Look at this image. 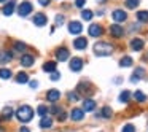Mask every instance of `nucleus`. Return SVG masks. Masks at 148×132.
<instances>
[{
	"label": "nucleus",
	"instance_id": "nucleus-1",
	"mask_svg": "<svg viewBox=\"0 0 148 132\" xmlns=\"http://www.w3.org/2000/svg\"><path fill=\"white\" fill-rule=\"evenodd\" d=\"M16 118L19 119L21 122H29L32 121L34 118V108L29 105H21L16 111Z\"/></svg>",
	"mask_w": 148,
	"mask_h": 132
},
{
	"label": "nucleus",
	"instance_id": "nucleus-2",
	"mask_svg": "<svg viewBox=\"0 0 148 132\" xmlns=\"http://www.w3.org/2000/svg\"><path fill=\"white\" fill-rule=\"evenodd\" d=\"M113 45L110 43H105V42H99L94 45V54L99 56V57H105V56H110L113 53Z\"/></svg>",
	"mask_w": 148,
	"mask_h": 132
},
{
	"label": "nucleus",
	"instance_id": "nucleus-3",
	"mask_svg": "<svg viewBox=\"0 0 148 132\" xmlns=\"http://www.w3.org/2000/svg\"><path fill=\"white\" fill-rule=\"evenodd\" d=\"M32 10H34L32 3L27 2V0H24V2L19 3V7H18V14H19L21 18H26V16H29V14L32 13Z\"/></svg>",
	"mask_w": 148,
	"mask_h": 132
},
{
	"label": "nucleus",
	"instance_id": "nucleus-4",
	"mask_svg": "<svg viewBox=\"0 0 148 132\" xmlns=\"http://www.w3.org/2000/svg\"><path fill=\"white\" fill-rule=\"evenodd\" d=\"M32 21H34V26L43 27V26H46V23H48V18H46V14H43V13H35L34 18H32Z\"/></svg>",
	"mask_w": 148,
	"mask_h": 132
},
{
	"label": "nucleus",
	"instance_id": "nucleus-5",
	"mask_svg": "<svg viewBox=\"0 0 148 132\" xmlns=\"http://www.w3.org/2000/svg\"><path fill=\"white\" fill-rule=\"evenodd\" d=\"M73 48L78 49V51H84V49L88 48V38H84V37H78V38H75Z\"/></svg>",
	"mask_w": 148,
	"mask_h": 132
},
{
	"label": "nucleus",
	"instance_id": "nucleus-6",
	"mask_svg": "<svg viewBox=\"0 0 148 132\" xmlns=\"http://www.w3.org/2000/svg\"><path fill=\"white\" fill-rule=\"evenodd\" d=\"M88 32H89L91 37L97 38V37H100L103 34V29H102V26H99V24H91L89 29H88Z\"/></svg>",
	"mask_w": 148,
	"mask_h": 132
},
{
	"label": "nucleus",
	"instance_id": "nucleus-7",
	"mask_svg": "<svg viewBox=\"0 0 148 132\" xmlns=\"http://www.w3.org/2000/svg\"><path fill=\"white\" fill-rule=\"evenodd\" d=\"M123 34H124L123 26H118V24H113V26H110V35H112V37H115V38H121Z\"/></svg>",
	"mask_w": 148,
	"mask_h": 132
},
{
	"label": "nucleus",
	"instance_id": "nucleus-8",
	"mask_svg": "<svg viewBox=\"0 0 148 132\" xmlns=\"http://www.w3.org/2000/svg\"><path fill=\"white\" fill-rule=\"evenodd\" d=\"M112 18L116 21V23H124V21L127 19V13H126L124 10H115L112 13Z\"/></svg>",
	"mask_w": 148,
	"mask_h": 132
},
{
	"label": "nucleus",
	"instance_id": "nucleus-9",
	"mask_svg": "<svg viewBox=\"0 0 148 132\" xmlns=\"http://www.w3.org/2000/svg\"><path fill=\"white\" fill-rule=\"evenodd\" d=\"M81 30H83L81 23H78V21H72V23H69V32L70 34L78 35V34H81Z\"/></svg>",
	"mask_w": 148,
	"mask_h": 132
},
{
	"label": "nucleus",
	"instance_id": "nucleus-10",
	"mask_svg": "<svg viewBox=\"0 0 148 132\" xmlns=\"http://www.w3.org/2000/svg\"><path fill=\"white\" fill-rule=\"evenodd\" d=\"M69 56H70V53H69L67 48H58V49H56V59H58L59 62L67 61Z\"/></svg>",
	"mask_w": 148,
	"mask_h": 132
},
{
	"label": "nucleus",
	"instance_id": "nucleus-11",
	"mask_svg": "<svg viewBox=\"0 0 148 132\" xmlns=\"http://www.w3.org/2000/svg\"><path fill=\"white\" fill-rule=\"evenodd\" d=\"M81 68H83V59L72 57V61H70V70L72 72H80Z\"/></svg>",
	"mask_w": 148,
	"mask_h": 132
},
{
	"label": "nucleus",
	"instance_id": "nucleus-12",
	"mask_svg": "<svg viewBox=\"0 0 148 132\" xmlns=\"http://www.w3.org/2000/svg\"><path fill=\"white\" fill-rule=\"evenodd\" d=\"M59 97H61V92H59L58 89H49L48 92H46V100L48 102H58L59 100Z\"/></svg>",
	"mask_w": 148,
	"mask_h": 132
},
{
	"label": "nucleus",
	"instance_id": "nucleus-13",
	"mask_svg": "<svg viewBox=\"0 0 148 132\" xmlns=\"http://www.w3.org/2000/svg\"><path fill=\"white\" fill-rule=\"evenodd\" d=\"M70 118L72 121H81V119H84V111L81 108H73L70 111Z\"/></svg>",
	"mask_w": 148,
	"mask_h": 132
},
{
	"label": "nucleus",
	"instance_id": "nucleus-14",
	"mask_svg": "<svg viewBox=\"0 0 148 132\" xmlns=\"http://www.w3.org/2000/svg\"><path fill=\"white\" fill-rule=\"evenodd\" d=\"M34 62H35V57L32 54H23V57H21V64L24 67H32Z\"/></svg>",
	"mask_w": 148,
	"mask_h": 132
},
{
	"label": "nucleus",
	"instance_id": "nucleus-15",
	"mask_svg": "<svg viewBox=\"0 0 148 132\" xmlns=\"http://www.w3.org/2000/svg\"><path fill=\"white\" fill-rule=\"evenodd\" d=\"M143 46H145V42L142 38H134L131 42V48L134 49V51H142V49H143Z\"/></svg>",
	"mask_w": 148,
	"mask_h": 132
},
{
	"label": "nucleus",
	"instance_id": "nucleus-16",
	"mask_svg": "<svg viewBox=\"0 0 148 132\" xmlns=\"http://www.w3.org/2000/svg\"><path fill=\"white\" fill-rule=\"evenodd\" d=\"M13 59V54H11V51H0V64H8V62Z\"/></svg>",
	"mask_w": 148,
	"mask_h": 132
},
{
	"label": "nucleus",
	"instance_id": "nucleus-17",
	"mask_svg": "<svg viewBox=\"0 0 148 132\" xmlns=\"http://www.w3.org/2000/svg\"><path fill=\"white\" fill-rule=\"evenodd\" d=\"M14 7H16L14 0H10V2H8V3L3 7V14H5V16H11V14H13V11H14Z\"/></svg>",
	"mask_w": 148,
	"mask_h": 132
},
{
	"label": "nucleus",
	"instance_id": "nucleus-18",
	"mask_svg": "<svg viewBox=\"0 0 148 132\" xmlns=\"http://www.w3.org/2000/svg\"><path fill=\"white\" fill-rule=\"evenodd\" d=\"M96 108V102L94 100H91V99H84V102H83V111L86 113V111H92V110Z\"/></svg>",
	"mask_w": 148,
	"mask_h": 132
},
{
	"label": "nucleus",
	"instance_id": "nucleus-19",
	"mask_svg": "<svg viewBox=\"0 0 148 132\" xmlns=\"http://www.w3.org/2000/svg\"><path fill=\"white\" fill-rule=\"evenodd\" d=\"M51 126H53V119L49 118L48 115L42 116V119H40V127L42 129H51Z\"/></svg>",
	"mask_w": 148,
	"mask_h": 132
},
{
	"label": "nucleus",
	"instance_id": "nucleus-20",
	"mask_svg": "<svg viewBox=\"0 0 148 132\" xmlns=\"http://www.w3.org/2000/svg\"><path fill=\"white\" fill-rule=\"evenodd\" d=\"M13 108L11 107H5L3 110H2V119H11V116H13Z\"/></svg>",
	"mask_w": 148,
	"mask_h": 132
},
{
	"label": "nucleus",
	"instance_id": "nucleus-21",
	"mask_svg": "<svg viewBox=\"0 0 148 132\" xmlns=\"http://www.w3.org/2000/svg\"><path fill=\"white\" fill-rule=\"evenodd\" d=\"M16 81H18L19 84L27 83V81H29V75H27V73H24V72H19V73L16 75Z\"/></svg>",
	"mask_w": 148,
	"mask_h": 132
},
{
	"label": "nucleus",
	"instance_id": "nucleus-22",
	"mask_svg": "<svg viewBox=\"0 0 148 132\" xmlns=\"http://www.w3.org/2000/svg\"><path fill=\"white\" fill-rule=\"evenodd\" d=\"M132 64H134V61H132V57H129V56H124V57H121V61H119V65H121V67H131Z\"/></svg>",
	"mask_w": 148,
	"mask_h": 132
},
{
	"label": "nucleus",
	"instance_id": "nucleus-23",
	"mask_svg": "<svg viewBox=\"0 0 148 132\" xmlns=\"http://www.w3.org/2000/svg\"><path fill=\"white\" fill-rule=\"evenodd\" d=\"M56 62L54 61H49V62H45V65H43V70L45 72H49V73H51V72H54L56 70Z\"/></svg>",
	"mask_w": 148,
	"mask_h": 132
},
{
	"label": "nucleus",
	"instance_id": "nucleus-24",
	"mask_svg": "<svg viewBox=\"0 0 148 132\" xmlns=\"http://www.w3.org/2000/svg\"><path fill=\"white\" fill-rule=\"evenodd\" d=\"M0 78H2V80H10L11 78V70L10 68H0Z\"/></svg>",
	"mask_w": 148,
	"mask_h": 132
},
{
	"label": "nucleus",
	"instance_id": "nucleus-25",
	"mask_svg": "<svg viewBox=\"0 0 148 132\" xmlns=\"http://www.w3.org/2000/svg\"><path fill=\"white\" fill-rule=\"evenodd\" d=\"M137 19L140 21V23H148V11L142 10L137 13Z\"/></svg>",
	"mask_w": 148,
	"mask_h": 132
},
{
	"label": "nucleus",
	"instance_id": "nucleus-26",
	"mask_svg": "<svg viewBox=\"0 0 148 132\" xmlns=\"http://www.w3.org/2000/svg\"><path fill=\"white\" fill-rule=\"evenodd\" d=\"M94 16V13L91 10H83L81 11V18H83V21H91Z\"/></svg>",
	"mask_w": 148,
	"mask_h": 132
},
{
	"label": "nucleus",
	"instance_id": "nucleus-27",
	"mask_svg": "<svg viewBox=\"0 0 148 132\" xmlns=\"http://www.w3.org/2000/svg\"><path fill=\"white\" fill-rule=\"evenodd\" d=\"M26 49H27V45H26V43H23V42H16V43H14V51L23 53V51H26Z\"/></svg>",
	"mask_w": 148,
	"mask_h": 132
},
{
	"label": "nucleus",
	"instance_id": "nucleus-28",
	"mask_svg": "<svg viewBox=\"0 0 148 132\" xmlns=\"http://www.w3.org/2000/svg\"><path fill=\"white\" fill-rule=\"evenodd\" d=\"M100 115H102L103 118L110 119V118H112V115H113V110L110 108V107H103V108H102V113H100Z\"/></svg>",
	"mask_w": 148,
	"mask_h": 132
},
{
	"label": "nucleus",
	"instance_id": "nucleus-29",
	"mask_svg": "<svg viewBox=\"0 0 148 132\" xmlns=\"http://www.w3.org/2000/svg\"><path fill=\"white\" fill-rule=\"evenodd\" d=\"M134 99L137 100V102H145V100H147V96H145L142 91H135V92H134Z\"/></svg>",
	"mask_w": 148,
	"mask_h": 132
},
{
	"label": "nucleus",
	"instance_id": "nucleus-30",
	"mask_svg": "<svg viewBox=\"0 0 148 132\" xmlns=\"http://www.w3.org/2000/svg\"><path fill=\"white\" fill-rule=\"evenodd\" d=\"M37 113H38L40 116H46L49 113V108L46 105H38V108H37Z\"/></svg>",
	"mask_w": 148,
	"mask_h": 132
},
{
	"label": "nucleus",
	"instance_id": "nucleus-31",
	"mask_svg": "<svg viewBox=\"0 0 148 132\" xmlns=\"http://www.w3.org/2000/svg\"><path fill=\"white\" fill-rule=\"evenodd\" d=\"M140 3V0H126V7L131 8V10H135Z\"/></svg>",
	"mask_w": 148,
	"mask_h": 132
},
{
	"label": "nucleus",
	"instance_id": "nucleus-32",
	"mask_svg": "<svg viewBox=\"0 0 148 132\" xmlns=\"http://www.w3.org/2000/svg\"><path fill=\"white\" fill-rule=\"evenodd\" d=\"M129 97H131V92H129V91H123V92L119 94V100H121V102H129Z\"/></svg>",
	"mask_w": 148,
	"mask_h": 132
},
{
	"label": "nucleus",
	"instance_id": "nucleus-33",
	"mask_svg": "<svg viewBox=\"0 0 148 132\" xmlns=\"http://www.w3.org/2000/svg\"><path fill=\"white\" fill-rule=\"evenodd\" d=\"M67 99L70 100V102H78L80 96H78V92H69L67 94Z\"/></svg>",
	"mask_w": 148,
	"mask_h": 132
},
{
	"label": "nucleus",
	"instance_id": "nucleus-34",
	"mask_svg": "<svg viewBox=\"0 0 148 132\" xmlns=\"http://www.w3.org/2000/svg\"><path fill=\"white\" fill-rule=\"evenodd\" d=\"M143 75H145V70L138 67V68H135V72H134V75H132V77H135V78H138V80H140Z\"/></svg>",
	"mask_w": 148,
	"mask_h": 132
},
{
	"label": "nucleus",
	"instance_id": "nucleus-35",
	"mask_svg": "<svg viewBox=\"0 0 148 132\" xmlns=\"http://www.w3.org/2000/svg\"><path fill=\"white\" fill-rule=\"evenodd\" d=\"M121 132H135V127L132 124H126V126H123Z\"/></svg>",
	"mask_w": 148,
	"mask_h": 132
},
{
	"label": "nucleus",
	"instance_id": "nucleus-36",
	"mask_svg": "<svg viewBox=\"0 0 148 132\" xmlns=\"http://www.w3.org/2000/svg\"><path fill=\"white\" fill-rule=\"evenodd\" d=\"M64 21H65L64 14H58V16H56V26H62V24H64Z\"/></svg>",
	"mask_w": 148,
	"mask_h": 132
},
{
	"label": "nucleus",
	"instance_id": "nucleus-37",
	"mask_svg": "<svg viewBox=\"0 0 148 132\" xmlns=\"http://www.w3.org/2000/svg\"><path fill=\"white\" fill-rule=\"evenodd\" d=\"M65 119H67V113H65V111H59L58 113V121H65Z\"/></svg>",
	"mask_w": 148,
	"mask_h": 132
},
{
	"label": "nucleus",
	"instance_id": "nucleus-38",
	"mask_svg": "<svg viewBox=\"0 0 148 132\" xmlns=\"http://www.w3.org/2000/svg\"><path fill=\"white\" fill-rule=\"evenodd\" d=\"M59 78H61V73H59V72H56V70L51 72V80H53V81H58Z\"/></svg>",
	"mask_w": 148,
	"mask_h": 132
},
{
	"label": "nucleus",
	"instance_id": "nucleus-39",
	"mask_svg": "<svg viewBox=\"0 0 148 132\" xmlns=\"http://www.w3.org/2000/svg\"><path fill=\"white\" fill-rule=\"evenodd\" d=\"M84 3H86V0H75V5H77L78 8H83Z\"/></svg>",
	"mask_w": 148,
	"mask_h": 132
},
{
	"label": "nucleus",
	"instance_id": "nucleus-40",
	"mask_svg": "<svg viewBox=\"0 0 148 132\" xmlns=\"http://www.w3.org/2000/svg\"><path fill=\"white\" fill-rule=\"evenodd\" d=\"M59 111H62V110H61V107H58V105H53V108H51V113H54V115H58Z\"/></svg>",
	"mask_w": 148,
	"mask_h": 132
},
{
	"label": "nucleus",
	"instance_id": "nucleus-41",
	"mask_svg": "<svg viewBox=\"0 0 148 132\" xmlns=\"http://www.w3.org/2000/svg\"><path fill=\"white\" fill-rule=\"evenodd\" d=\"M49 2H51V0H38V3L42 5V7H48Z\"/></svg>",
	"mask_w": 148,
	"mask_h": 132
},
{
	"label": "nucleus",
	"instance_id": "nucleus-42",
	"mask_svg": "<svg viewBox=\"0 0 148 132\" xmlns=\"http://www.w3.org/2000/svg\"><path fill=\"white\" fill-rule=\"evenodd\" d=\"M29 84H30V88H32V89H35V88L38 86V81H35V80H34V81H30Z\"/></svg>",
	"mask_w": 148,
	"mask_h": 132
},
{
	"label": "nucleus",
	"instance_id": "nucleus-43",
	"mask_svg": "<svg viewBox=\"0 0 148 132\" xmlns=\"http://www.w3.org/2000/svg\"><path fill=\"white\" fill-rule=\"evenodd\" d=\"M19 132H30V129H29V127H21Z\"/></svg>",
	"mask_w": 148,
	"mask_h": 132
},
{
	"label": "nucleus",
	"instance_id": "nucleus-44",
	"mask_svg": "<svg viewBox=\"0 0 148 132\" xmlns=\"http://www.w3.org/2000/svg\"><path fill=\"white\" fill-rule=\"evenodd\" d=\"M97 2H99V3H105L107 0H97Z\"/></svg>",
	"mask_w": 148,
	"mask_h": 132
},
{
	"label": "nucleus",
	"instance_id": "nucleus-45",
	"mask_svg": "<svg viewBox=\"0 0 148 132\" xmlns=\"http://www.w3.org/2000/svg\"><path fill=\"white\" fill-rule=\"evenodd\" d=\"M0 132H5V129H3V127H0Z\"/></svg>",
	"mask_w": 148,
	"mask_h": 132
},
{
	"label": "nucleus",
	"instance_id": "nucleus-46",
	"mask_svg": "<svg viewBox=\"0 0 148 132\" xmlns=\"http://www.w3.org/2000/svg\"><path fill=\"white\" fill-rule=\"evenodd\" d=\"M5 2H7V0H0V3H5Z\"/></svg>",
	"mask_w": 148,
	"mask_h": 132
}]
</instances>
